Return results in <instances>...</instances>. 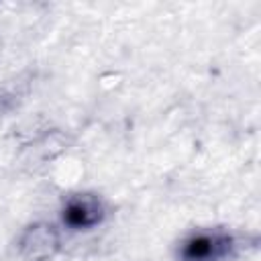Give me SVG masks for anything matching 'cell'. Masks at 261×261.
Wrapping results in <instances>:
<instances>
[{
  "mask_svg": "<svg viewBox=\"0 0 261 261\" xmlns=\"http://www.w3.org/2000/svg\"><path fill=\"white\" fill-rule=\"evenodd\" d=\"M59 232L53 224L35 222L27 226L18 239V255L22 261H51L59 253Z\"/></svg>",
  "mask_w": 261,
  "mask_h": 261,
  "instance_id": "2",
  "label": "cell"
},
{
  "mask_svg": "<svg viewBox=\"0 0 261 261\" xmlns=\"http://www.w3.org/2000/svg\"><path fill=\"white\" fill-rule=\"evenodd\" d=\"M237 249L234 237L226 230H198L179 247L181 261H226Z\"/></svg>",
  "mask_w": 261,
  "mask_h": 261,
  "instance_id": "1",
  "label": "cell"
},
{
  "mask_svg": "<svg viewBox=\"0 0 261 261\" xmlns=\"http://www.w3.org/2000/svg\"><path fill=\"white\" fill-rule=\"evenodd\" d=\"M104 214H106L104 202L94 194L69 196L61 210L63 222L73 230H86L100 224L104 220Z\"/></svg>",
  "mask_w": 261,
  "mask_h": 261,
  "instance_id": "3",
  "label": "cell"
}]
</instances>
